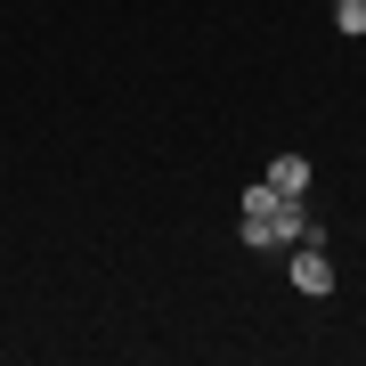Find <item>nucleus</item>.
Instances as JSON below:
<instances>
[{"instance_id":"3","label":"nucleus","mask_w":366,"mask_h":366,"mask_svg":"<svg viewBox=\"0 0 366 366\" xmlns=\"http://www.w3.org/2000/svg\"><path fill=\"white\" fill-rule=\"evenodd\" d=\"M269 187H277V196H310V155H277L269 163Z\"/></svg>"},{"instance_id":"2","label":"nucleus","mask_w":366,"mask_h":366,"mask_svg":"<svg viewBox=\"0 0 366 366\" xmlns=\"http://www.w3.org/2000/svg\"><path fill=\"white\" fill-rule=\"evenodd\" d=\"M285 252H293V269H285V277H293V293L326 301V293H334V269H326V244H285Z\"/></svg>"},{"instance_id":"1","label":"nucleus","mask_w":366,"mask_h":366,"mask_svg":"<svg viewBox=\"0 0 366 366\" xmlns=\"http://www.w3.org/2000/svg\"><path fill=\"white\" fill-rule=\"evenodd\" d=\"M236 236H244L252 252H285V244H326L317 212H301V196H277L269 179H252V187H244V204H236Z\"/></svg>"},{"instance_id":"4","label":"nucleus","mask_w":366,"mask_h":366,"mask_svg":"<svg viewBox=\"0 0 366 366\" xmlns=\"http://www.w3.org/2000/svg\"><path fill=\"white\" fill-rule=\"evenodd\" d=\"M334 33H342V41L366 33V0H334Z\"/></svg>"}]
</instances>
